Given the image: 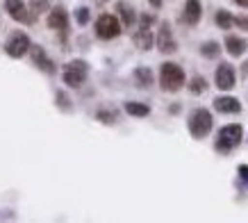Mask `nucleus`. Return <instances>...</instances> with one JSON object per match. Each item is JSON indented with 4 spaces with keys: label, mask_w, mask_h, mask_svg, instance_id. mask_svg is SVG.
<instances>
[{
    "label": "nucleus",
    "mask_w": 248,
    "mask_h": 223,
    "mask_svg": "<svg viewBox=\"0 0 248 223\" xmlns=\"http://www.w3.org/2000/svg\"><path fill=\"white\" fill-rule=\"evenodd\" d=\"M241 139H244V127H241L239 123H230V126H223L217 132L214 148H217V153H221V155H228V153H232V150L239 146Z\"/></svg>",
    "instance_id": "nucleus-1"
},
{
    "label": "nucleus",
    "mask_w": 248,
    "mask_h": 223,
    "mask_svg": "<svg viewBox=\"0 0 248 223\" xmlns=\"http://www.w3.org/2000/svg\"><path fill=\"white\" fill-rule=\"evenodd\" d=\"M185 71H182L180 64H175V62H164L162 66H159V87L164 91H180L185 87Z\"/></svg>",
    "instance_id": "nucleus-2"
},
{
    "label": "nucleus",
    "mask_w": 248,
    "mask_h": 223,
    "mask_svg": "<svg viewBox=\"0 0 248 223\" xmlns=\"http://www.w3.org/2000/svg\"><path fill=\"white\" fill-rule=\"evenodd\" d=\"M87 78H89V64L84 60H73L64 64V68H62V80L71 89H80L87 82Z\"/></svg>",
    "instance_id": "nucleus-3"
},
{
    "label": "nucleus",
    "mask_w": 248,
    "mask_h": 223,
    "mask_svg": "<svg viewBox=\"0 0 248 223\" xmlns=\"http://www.w3.org/2000/svg\"><path fill=\"white\" fill-rule=\"evenodd\" d=\"M212 114L205 107H198L189 114V121H187V127H189V134L194 137V139H205L212 130Z\"/></svg>",
    "instance_id": "nucleus-4"
},
{
    "label": "nucleus",
    "mask_w": 248,
    "mask_h": 223,
    "mask_svg": "<svg viewBox=\"0 0 248 223\" xmlns=\"http://www.w3.org/2000/svg\"><path fill=\"white\" fill-rule=\"evenodd\" d=\"M153 23H155L153 14H141L139 21H137V32L132 41H135L139 50H151L153 48Z\"/></svg>",
    "instance_id": "nucleus-5"
},
{
    "label": "nucleus",
    "mask_w": 248,
    "mask_h": 223,
    "mask_svg": "<svg viewBox=\"0 0 248 223\" xmlns=\"http://www.w3.org/2000/svg\"><path fill=\"white\" fill-rule=\"evenodd\" d=\"M30 48H32L30 37L21 30H14L12 34H9L7 41H5V52H7L12 60H21V57H25V55L30 52Z\"/></svg>",
    "instance_id": "nucleus-6"
},
{
    "label": "nucleus",
    "mask_w": 248,
    "mask_h": 223,
    "mask_svg": "<svg viewBox=\"0 0 248 223\" xmlns=\"http://www.w3.org/2000/svg\"><path fill=\"white\" fill-rule=\"evenodd\" d=\"M121 28H123V23L119 21V16L100 14L96 21V37L103 39V41H112L121 34Z\"/></svg>",
    "instance_id": "nucleus-7"
},
{
    "label": "nucleus",
    "mask_w": 248,
    "mask_h": 223,
    "mask_svg": "<svg viewBox=\"0 0 248 223\" xmlns=\"http://www.w3.org/2000/svg\"><path fill=\"white\" fill-rule=\"evenodd\" d=\"M5 12L9 14L12 21L21 23V25H34V21H37V14L23 0H5Z\"/></svg>",
    "instance_id": "nucleus-8"
},
{
    "label": "nucleus",
    "mask_w": 248,
    "mask_h": 223,
    "mask_svg": "<svg viewBox=\"0 0 248 223\" xmlns=\"http://www.w3.org/2000/svg\"><path fill=\"white\" fill-rule=\"evenodd\" d=\"M155 44H157V50L164 52V55H171V52L178 50V41H175L171 25H169L166 21L159 23V30H157V39H155Z\"/></svg>",
    "instance_id": "nucleus-9"
},
{
    "label": "nucleus",
    "mask_w": 248,
    "mask_h": 223,
    "mask_svg": "<svg viewBox=\"0 0 248 223\" xmlns=\"http://www.w3.org/2000/svg\"><path fill=\"white\" fill-rule=\"evenodd\" d=\"M234 82H237V73H234L232 64L221 62L217 66V73H214V84H217L221 91H230L234 87Z\"/></svg>",
    "instance_id": "nucleus-10"
},
{
    "label": "nucleus",
    "mask_w": 248,
    "mask_h": 223,
    "mask_svg": "<svg viewBox=\"0 0 248 223\" xmlns=\"http://www.w3.org/2000/svg\"><path fill=\"white\" fill-rule=\"evenodd\" d=\"M46 25L50 28V30L60 32V34H66L68 32V12L64 5H57L48 12V18H46Z\"/></svg>",
    "instance_id": "nucleus-11"
},
{
    "label": "nucleus",
    "mask_w": 248,
    "mask_h": 223,
    "mask_svg": "<svg viewBox=\"0 0 248 223\" xmlns=\"http://www.w3.org/2000/svg\"><path fill=\"white\" fill-rule=\"evenodd\" d=\"M30 57H32V64H34L39 71H44V73H48V75L57 73L55 62L48 57V52H46L41 46H32V48H30Z\"/></svg>",
    "instance_id": "nucleus-12"
},
{
    "label": "nucleus",
    "mask_w": 248,
    "mask_h": 223,
    "mask_svg": "<svg viewBox=\"0 0 248 223\" xmlns=\"http://www.w3.org/2000/svg\"><path fill=\"white\" fill-rule=\"evenodd\" d=\"M201 16H203L201 0H187V2H185V9H182V23H185V25H198Z\"/></svg>",
    "instance_id": "nucleus-13"
},
{
    "label": "nucleus",
    "mask_w": 248,
    "mask_h": 223,
    "mask_svg": "<svg viewBox=\"0 0 248 223\" xmlns=\"http://www.w3.org/2000/svg\"><path fill=\"white\" fill-rule=\"evenodd\" d=\"M116 12H119V18H121V23H123L125 28H135L137 21H139V16H137L135 7H132L130 2H125V0L116 2Z\"/></svg>",
    "instance_id": "nucleus-14"
},
{
    "label": "nucleus",
    "mask_w": 248,
    "mask_h": 223,
    "mask_svg": "<svg viewBox=\"0 0 248 223\" xmlns=\"http://www.w3.org/2000/svg\"><path fill=\"white\" fill-rule=\"evenodd\" d=\"M214 110L221 112V114H239L241 103L232 96H218L214 98Z\"/></svg>",
    "instance_id": "nucleus-15"
},
{
    "label": "nucleus",
    "mask_w": 248,
    "mask_h": 223,
    "mask_svg": "<svg viewBox=\"0 0 248 223\" xmlns=\"http://www.w3.org/2000/svg\"><path fill=\"white\" fill-rule=\"evenodd\" d=\"M248 44L244 37H237V34H228L226 37V50L232 55V57H241L246 52Z\"/></svg>",
    "instance_id": "nucleus-16"
},
{
    "label": "nucleus",
    "mask_w": 248,
    "mask_h": 223,
    "mask_svg": "<svg viewBox=\"0 0 248 223\" xmlns=\"http://www.w3.org/2000/svg\"><path fill=\"white\" fill-rule=\"evenodd\" d=\"M132 78H135V84L139 89H148L153 84V71L148 66H137Z\"/></svg>",
    "instance_id": "nucleus-17"
},
{
    "label": "nucleus",
    "mask_w": 248,
    "mask_h": 223,
    "mask_svg": "<svg viewBox=\"0 0 248 223\" xmlns=\"http://www.w3.org/2000/svg\"><path fill=\"white\" fill-rule=\"evenodd\" d=\"M123 107H125V112H128L130 116H137V119H143V116H148V114H151V107H148L146 103H135V100H128Z\"/></svg>",
    "instance_id": "nucleus-18"
},
{
    "label": "nucleus",
    "mask_w": 248,
    "mask_h": 223,
    "mask_svg": "<svg viewBox=\"0 0 248 223\" xmlns=\"http://www.w3.org/2000/svg\"><path fill=\"white\" fill-rule=\"evenodd\" d=\"M214 21H217V25L221 30H230L234 25V16L230 14V12H226V9H218L217 16H214Z\"/></svg>",
    "instance_id": "nucleus-19"
},
{
    "label": "nucleus",
    "mask_w": 248,
    "mask_h": 223,
    "mask_svg": "<svg viewBox=\"0 0 248 223\" xmlns=\"http://www.w3.org/2000/svg\"><path fill=\"white\" fill-rule=\"evenodd\" d=\"M201 55L207 57V60H217L218 55H221V44H217V41H205V44L201 46Z\"/></svg>",
    "instance_id": "nucleus-20"
},
{
    "label": "nucleus",
    "mask_w": 248,
    "mask_h": 223,
    "mask_svg": "<svg viewBox=\"0 0 248 223\" xmlns=\"http://www.w3.org/2000/svg\"><path fill=\"white\" fill-rule=\"evenodd\" d=\"M189 91L194 94V96H201L207 91V80H205L203 75H194L191 80H189Z\"/></svg>",
    "instance_id": "nucleus-21"
},
{
    "label": "nucleus",
    "mask_w": 248,
    "mask_h": 223,
    "mask_svg": "<svg viewBox=\"0 0 248 223\" xmlns=\"http://www.w3.org/2000/svg\"><path fill=\"white\" fill-rule=\"evenodd\" d=\"M96 119L100 121V123H105V126H114L116 121H119V114L112 110H98L96 112Z\"/></svg>",
    "instance_id": "nucleus-22"
},
{
    "label": "nucleus",
    "mask_w": 248,
    "mask_h": 223,
    "mask_svg": "<svg viewBox=\"0 0 248 223\" xmlns=\"http://www.w3.org/2000/svg\"><path fill=\"white\" fill-rule=\"evenodd\" d=\"M55 105L60 107L62 112H71L73 110V105H71V98L66 96V91H55Z\"/></svg>",
    "instance_id": "nucleus-23"
},
{
    "label": "nucleus",
    "mask_w": 248,
    "mask_h": 223,
    "mask_svg": "<svg viewBox=\"0 0 248 223\" xmlns=\"http://www.w3.org/2000/svg\"><path fill=\"white\" fill-rule=\"evenodd\" d=\"M28 5H30V9L37 16L39 14H46V12H50V2H48V0H30Z\"/></svg>",
    "instance_id": "nucleus-24"
},
{
    "label": "nucleus",
    "mask_w": 248,
    "mask_h": 223,
    "mask_svg": "<svg viewBox=\"0 0 248 223\" xmlns=\"http://www.w3.org/2000/svg\"><path fill=\"white\" fill-rule=\"evenodd\" d=\"M76 21H78V25H87V23H89V9L78 7L76 9Z\"/></svg>",
    "instance_id": "nucleus-25"
},
{
    "label": "nucleus",
    "mask_w": 248,
    "mask_h": 223,
    "mask_svg": "<svg viewBox=\"0 0 248 223\" xmlns=\"http://www.w3.org/2000/svg\"><path fill=\"white\" fill-rule=\"evenodd\" d=\"M234 25L241 28V30H248V16H237V18H234Z\"/></svg>",
    "instance_id": "nucleus-26"
},
{
    "label": "nucleus",
    "mask_w": 248,
    "mask_h": 223,
    "mask_svg": "<svg viewBox=\"0 0 248 223\" xmlns=\"http://www.w3.org/2000/svg\"><path fill=\"white\" fill-rule=\"evenodd\" d=\"M237 173H239V178L244 180V182H248V164H241L239 169H237Z\"/></svg>",
    "instance_id": "nucleus-27"
},
{
    "label": "nucleus",
    "mask_w": 248,
    "mask_h": 223,
    "mask_svg": "<svg viewBox=\"0 0 248 223\" xmlns=\"http://www.w3.org/2000/svg\"><path fill=\"white\" fill-rule=\"evenodd\" d=\"M148 2H151V5H153V7H155V9H159V7H162V0H148Z\"/></svg>",
    "instance_id": "nucleus-28"
},
{
    "label": "nucleus",
    "mask_w": 248,
    "mask_h": 223,
    "mask_svg": "<svg viewBox=\"0 0 248 223\" xmlns=\"http://www.w3.org/2000/svg\"><path fill=\"white\" fill-rule=\"evenodd\" d=\"M234 2H237L239 7H248V0H234Z\"/></svg>",
    "instance_id": "nucleus-29"
},
{
    "label": "nucleus",
    "mask_w": 248,
    "mask_h": 223,
    "mask_svg": "<svg viewBox=\"0 0 248 223\" xmlns=\"http://www.w3.org/2000/svg\"><path fill=\"white\" fill-rule=\"evenodd\" d=\"M241 75H248V62L244 64V66H241Z\"/></svg>",
    "instance_id": "nucleus-30"
},
{
    "label": "nucleus",
    "mask_w": 248,
    "mask_h": 223,
    "mask_svg": "<svg viewBox=\"0 0 248 223\" xmlns=\"http://www.w3.org/2000/svg\"><path fill=\"white\" fill-rule=\"evenodd\" d=\"M93 2H98V5H103V2H107V0H93Z\"/></svg>",
    "instance_id": "nucleus-31"
}]
</instances>
